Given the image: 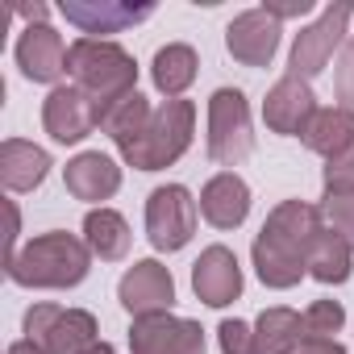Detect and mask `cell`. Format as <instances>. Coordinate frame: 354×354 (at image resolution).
<instances>
[{
  "instance_id": "obj_1",
  "label": "cell",
  "mask_w": 354,
  "mask_h": 354,
  "mask_svg": "<svg viewBox=\"0 0 354 354\" xmlns=\"http://www.w3.org/2000/svg\"><path fill=\"white\" fill-rule=\"evenodd\" d=\"M321 209L300 205V201H283L271 209L263 234L254 238V267L259 279L267 288H292L304 275V259L313 238L321 234Z\"/></svg>"
},
{
  "instance_id": "obj_2",
  "label": "cell",
  "mask_w": 354,
  "mask_h": 354,
  "mask_svg": "<svg viewBox=\"0 0 354 354\" xmlns=\"http://www.w3.org/2000/svg\"><path fill=\"white\" fill-rule=\"evenodd\" d=\"M67 75L75 80V88H84L96 109L104 113L113 100L138 92V63L133 55H125L117 42H100V38H80L67 50Z\"/></svg>"
},
{
  "instance_id": "obj_3",
  "label": "cell",
  "mask_w": 354,
  "mask_h": 354,
  "mask_svg": "<svg viewBox=\"0 0 354 354\" xmlns=\"http://www.w3.org/2000/svg\"><path fill=\"white\" fill-rule=\"evenodd\" d=\"M88 263H92L88 242L55 230V234L34 238L26 250H17V259L5 271L21 288H75L88 275Z\"/></svg>"
},
{
  "instance_id": "obj_4",
  "label": "cell",
  "mask_w": 354,
  "mask_h": 354,
  "mask_svg": "<svg viewBox=\"0 0 354 354\" xmlns=\"http://www.w3.org/2000/svg\"><path fill=\"white\" fill-rule=\"evenodd\" d=\"M192 125H196V109L192 100H167L162 109H154L146 133L138 142H129L121 154L129 167L138 171H158V167H171L188 146H192Z\"/></svg>"
},
{
  "instance_id": "obj_5",
  "label": "cell",
  "mask_w": 354,
  "mask_h": 354,
  "mask_svg": "<svg viewBox=\"0 0 354 354\" xmlns=\"http://www.w3.org/2000/svg\"><path fill=\"white\" fill-rule=\"evenodd\" d=\"M26 342L38 346V354H80L96 342V317L84 308L34 304L26 313Z\"/></svg>"
},
{
  "instance_id": "obj_6",
  "label": "cell",
  "mask_w": 354,
  "mask_h": 354,
  "mask_svg": "<svg viewBox=\"0 0 354 354\" xmlns=\"http://www.w3.org/2000/svg\"><path fill=\"white\" fill-rule=\"evenodd\" d=\"M254 150L250 109L238 88H217L209 100V154L225 167H238Z\"/></svg>"
},
{
  "instance_id": "obj_7",
  "label": "cell",
  "mask_w": 354,
  "mask_h": 354,
  "mask_svg": "<svg viewBox=\"0 0 354 354\" xmlns=\"http://www.w3.org/2000/svg\"><path fill=\"white\" fill-rule=\"evenodd\" d=\"M196 230V201L184 184H167L154 188L146 201V234L154 242V250H180L192 242Z\"/></svg>"
},
{
  "instance_id": "obj_8",
  "label": "cell",
  "mask_w": 354,
  "mask_h": 354,
  "mask_svg": "<svg viewBox=\"0 0 354 354\" xmlns=\"http://www.w3.org/2000/svg\"><path fill=\"white\" fill-rule=\"evenodd\" d=\"M354 17V9L346 5V0H337V5H329L325 13H321V21L317 26H308V30H300L296 34V46H292V71L288 75H296V80H313V75H321L325 71V63L333 59V50L342 46V38H346V21Z\"/></svg>"
},
{
  "instance_id": "obj_9",
  "label": "cell",
  "mask_w": 354,
  "mask_h": 354,
  "mask_svg": "<svg viewBox=\"0 0 354 354\" xmlns=\"http://www.w3.org/2000/svg\"><path fill=\"white\" fill-rule=\"evenodd\" d=\"M129 350L133 354H205V329L171 313L138 317L129 333Z\"/></svg>"
},
{
  "instance_id": "obj_10",
  "label": "cell",
  "mask_w": 354,
  "mask_h": 354,
  "mask_svg": "<svg viewBox=\"0 0 354 354\" xmlns=\"http://www.w3.org/2000/svg\"><path fill=\"white\" fill-rule=\"evenodd\" d=\"M42 125H46V133H50L55 142H80V138H88V133L100 125V109H96V100H92L84 88L63 84V88H55V92L46 96V104H42Z\"/></svg>"
},
{
  "instance_id": "obj_11",
  "label": "cell",
  "mask_w": 354,
  "mask_h": 354,
  "mask_svg": "<svg viewBox=\"0 0 354 354\" xmlns=\"http://www.w3.org/2000/svg\"><path fill=\"white\" fill-rule=\"evenodd\" d=\"M125 313L133 317H154V313H171V300H175V283H171V271L154 259L146 263H133V271H125L121 288H117Z\"/></svg>"
},
{
  "instance_id": "obj_12",
  "label": "cell",
  "mask_w": 354,
  "mask_h": 354,
  "mask_svg": "<svg viewBox=\"0 0 354 354\" xmlns=\"http://www.w3.org/2000/svg\"><path fill=\"white\" fill-rule=\"evenodd\" d=\"M225 46L238 63L246 67H267L271 55L279 50V21L267 9H250L242 13L230 30H225Z\"/></svg>"
},
{
  "instance_id": "obj_13",
  "label": "cell",
  "mask_w": 354,
  "mask_h": 354,
  "mask_svg": "<svg viewBox=\"0 0 354 354\" xmlns=\"http://www.w3.org/2000/svg\"><path fill=\"white\" fill-rule=\"evenodd\" d=\"M192 288H196V296H201L205 304H213V308L234 304L238 292H242V267H238L234 250H230V246H209V250L196 259V267H192Z\"/></svg>"
},
{
  "instance_id": "obj_14",
  "label": "cell",
  "mask_w": 354,
  "mask_h": 354,
  "mask_svg": "<svg viewBox=\"0 0 354 354\" xmlns=\"http://www.w3.org/2000/svg\"><path fill=\"white\" fill-rule=\"evenodd\" d=\"M317 117V96H313V88L304 84V80H296V75H283L275 88H271V96H267V104H263V121L275 129V133H304L308 129V121Z\"/></svg>"
},
{
  "instance_id": "obj_15",
  "label": "cell",
  "mask_w": 354,
  "mask_h": 354,
  "mask_svg": "<svg viewBox=\"0 0 354 354\" xmlns=\"http://www.w3.org/2000/svg\"><path fill=\"white\" fill-rule=\"evenodd\" d=\"M67 50L71 46H63V38L50 26H26L21 42H17L21 75L34 84H55L59 75H67Z\"/></svg>"
},
{
  "instance_id": "obj_16",
  "label": "cell",
  "mask_w": 354,
  "mask_h": 354,
  "mask_svg": "<svg viewBox=\"0 0 354 354\" xmlns=\"http://www.w3.org/2000/svg\"><path fill=\"white\" fill-rule=\"evenodd\" d=\"M59 9L84 34H121V30H129V26H138L154 13L150 5L133 9V5H117V0H63Z\"/></svg>"
},
{
  "instance_id": "obj_17",
  "label": "cell",
  "mask_w": 354,
  "mask_h": 354,
  "mask_svg": "<svg viewBox=\"0 0 354 354\" xmlns=\"http://www.w3.org/2000/svg\"><path fill=\"white\" fill-rule=\"evenodd\" d=\"M201 213L217 230H238L246 221V213H250V188H246V180L234 175V171L213 175V180L205 184V192H201Z\"/></svg>"
},
{
  "instance_id": "obj_18",
  "label": "cell",
  "mask_w": 354,
  "mask_h": 354,
  "mask_svg": "<svg viewBox=\"0 0 354 354\" xmlns=\"http://www.w3.org/2000/svg\"><path fill=\"white\" fill-rule=\"evenodd\" d=\"M67 192L75 196V201H109L117 188H121V167L109 158V154H100V150H88V154H80V158H71L67 162Z\"/></svg>"
},
{
  "instance_id": "obj_19",
  "label": "cell",
  "mask_w": 354,
  "mask_h": 354,
  "mask_svg": "<svg viewBox=\"0 0 354 354\" xmlns=\"http://www.w3.org/2000/svg\"><path fill=\"white\" fill-rule=\"evenodd\" d=\"M50 171V158L46 150H38L34 142H21V138H9L0 146V184L9 192H34Z\"/></svg>"
},
{
  "instance_id": "obj_20",
  "label": "cell",
  "mask_w": 354,
  "mask_h": 354,
  "mask_svg": "<svg viewBox=\"0 0 354 354\" xmlns=\"http://www.w3.org/2000/svg\"><path fill=\"white\" fill-rule=\"evenodd\" d=\"M300 138L308 150H317L333 162L346 150H354V113L350 109H317V117L308 121V129Z\"/></svg>"
},
{
  "instance_id": "obj_21",
  "label": "cell",
  "mask_w": 354,
  "mask_h": 354,
  "mask_svg": "<svg viewBox=\"0 0 354 354\" xmlns=\"http://www.w3.org/2000/svg\"><path fill=\"white\" fill-rule=\"evenodd\" d=\"M150 117H154V109L146 104V96H142V92H129V96L113 100V104L100 113V129H104V133L125 150L129 142H138V138L146 133Z\"/></svg>"
},
{
  "instance_id": "obj_22",
  "label": "cell",
  "mask_w": 354,
  "mask_h": 354,
  "mask_svg": "<svg viewBox=\"0 0 354 354\" xmlns=\"http://www.w3.org/2000/svg\"><path fill=\"white\" fill-rule=\"evenodd\" d=\"M84 242H88L92 254L117 263V259L129 254V225H125V217L113 213V209H92V213L84 217Z\"/></svg>"
},
{
  "instance_id": "obj_23",
  "label": "cell",
  "mask_w": 354,
  "mask_h": 354,
  "mask_svg": "<svg viewBox=\"0 0 354 354\" xmlns=\"http://www.w3.org/2000/svg\"><path fill=\"white\" fill-rule=\"evenodd\" d=\"M350 242L337 238L333 230H321L308 246V259H304V271L321 283H346L350 279Z\"/></svg>"
},
{
  "instance_id": "obj_24",
  "label": "cell",
  "mask_w": 354,
  "mask_h": 354,
  "mask_svg": "<svg viewBox=\"0 0 354 354\" xmlns=\"http://www.w3.org/2000/svg\"><path fill=\"white\" fill-rule=\"evenodd\" d=\"M150 75H154V88H158V92H167L171 100H180V92L196 80V50L184 46V42L162 46V50L154 55Z\"/></svg>"
},
{
  "instance_id": "obj_25",
  "label": "cell",
  "mask_w": 354,
  "mask_h": 354,
  "mask_svg": "<svg viewBox=\"0 0 354 354\" xmlns=\"http://www.w3.org/2000/svg\"><path fill=\"white\" fill-rule=\"evenodd\" d=\"M259 354H288L292 346L304 342V317L292 308H267L254 325Z\"/></svg>"
},
{
  "instance_id": "obj_26",
  "label": "cell",
  "mask_w": 354,
  "mask_h": 354,
  "mask_svg": "<svg viewBox=\"0 0 354 354\" xmlns=\"http://www.w3.org/2000/svg\"><path fill=\"white\" fill-rule=\"evenodd\" d=\"M346 313L337 300H317L308 313H304V337H321V342H333V333L342 329Z\"/></svg>"
},
{
  "instance_id": "obj_27",
  "label": "cell",
  "mask_w": 354,
  "mask_h": 354,
  "mask_svg": "<svg viewBox=\"0 0 354 354\" xmlns=\"http://www.w3.org/2000/svg\"><path fill=\"white\" fill-rule=\"evenodd\" d=\"M321 221H329V230L354 246V196H325Z\"/></svg>"
},
{
  "instance_id": "obj_28",
  "label": "cell",
  "mask_w": 354,
  "mask_h": 354,
  "mask_svg": "<svg viewBox=\"0 0 354 354\" xmlns=\"http://www.w3.org/2000/svg\"><path fill=\"white\" fill-rule=\"evenodd\" d=\"M325 196H354V150L325 167Z\"/></svg>"
},
{
  "instance_id": "obj_29",
  "label": "cell",
  "mask_w": 354,
  "mask_h": 354,
  "mask_svg": "<svg viewBox=\"0 0 354 354\" xmlns=\"http://www.w3.org/2000/svg\"><path fill=\"white\" fill-rule=\"evenodd\" d=\"M221 350L225 354H259V342H254V329L246 321H221Z\"/></svg>"
},
{
  "instance_id": "obj_30",
  "label": "cell",
  "mask_w": 354,
  "mask_h": 354,
  "mask_svg": "<svg viewBox=\"0 0 354 354\" xmlns=\"http://www.w3.org/2000/svg\"><path fill=\"white\" fill-rule=\"evenodd\" d=\"M337 92H342V100H346L350 113H354V38H350V46H346V55H342V67H337Z\"/></svg>"
},
{
  "instance_id": "obj_31",
  "label": "cell",
  "mask_w": 354,
  "mask_h": 354,
  "mask_svg": "<svg viewBox=\"0 0 354 354\" xmlns=\"http://www.w3.org/2000/svg\"><path fill=\"white\" fill-rule=\"evenodd\" d=\"M275 21H283V17H304V13H313V0H292V5H271V0H267V5H263Z\"/></svg>"
},
{
  "instance_id": "obj_32",
  "label": "cell",
  "mask_w": 354,
  "mask_h": 354,
  "mask_svg": "<svg viewBox=\"0 0 354 354\" xmlns=\"http://www.w3.org/2000/svg\"><path fill=\"white\" fill-rule=\"evenodd\" d=\"M288 354H346L337 342H321V337H304L300 346H292Z\"/></svg>"
},
{
  "instance_id": "obj_33",
  "label": "cell",
  "mask_w": 354,
  "mask_h": 354,
  "mask_svg": "<svg viewBox=\"0 0 354 354\" xmlns=\"http://www.w3.org/2000/svg\"><path fill=\"white\" fill-rule=\"evenodd\" d=\"M5 213H9V250H5V267L17 259V230H21V217H17V205L5 201Z\"/></svg>"
},
{
  "instance_id": "obj_34",
  "label": "cell",
  "mask_w": 354,
  "mask_h": 354,
  "mask_svg": "<svg viewBox=\"0 0 354 354\" xmlns=\"http://www.w3.org/2000/svg\"><path fill=\"white\" fill-rule=\"evenodd\" d=\"M80 354H113V346H109V342H92V346H84Z\"/></svg>"
},
{
  "instance_id": "obj_35",
  "label": "cell",
  "mask_w": 354,
  "mask_h": 354,
  "mask_svg": "<svg viewBox=\"0 0 354 354\" xmlns=\"http://www.w3.org/2000/svg\"><path fill=\"white\" fill-rule=\"evenodd\" d=\"M9 354H38V346H30V342H13Z\"/></svg>"
}]
</instances>
